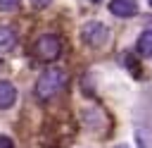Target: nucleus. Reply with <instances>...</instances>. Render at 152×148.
<instances>
[{
    "mask_svg": "<svg viewBox=\"0 0 152 148\" xmlns=\"http://www.w3.org/2000/svg\"><path fill=\"white\" fill-rule=\"evenodd\" d=\"M107 36H109V31H107L104 24H100V21H88V24L83 26V31H81L83 43H88V45H93V48L104 45V43H107Z\"/></svg>",
    "mask_w": 152,
    "mask_h": 148,
    "instance_id": "3",
    "label": "nucleus"
},
{
    "mask_svg": "<svg viewBox=\"0 0 152 148\" xmlns=\"http://www.w3.org/2000/svg\"><path fill=\"white\" fill-rule=\"evenodd\" d=\"M19 2H21V0H0V10H2V12H12V10L19 7Z\"/></svg>",
    "mask_w": 152,
    "mask_h": 148,
    "instance_id": "8",
    "label": "nucleus"
},
{
    "mask_svg": "<svg viewBox=\"0 0 152 148\" xmlns=\"http://www.w3.org/2000/svg\"><path fill=\"white\" fill-rule=\"evenodd\" d=\"M17 45V31L12 26H0V53H7Z\"/></svg>",
    "mask_w": 152,
    "mask_h": 148,
    "instance_id": "6",
    "label": "nucleus"
},
{
    "mask_svg": "<svg viewBox=\"0 0 152 148\" xmlns=\"http://www.w3.org/2000/svg\"><path fill=\"white\" fill-rule=\"evenodd\" d=\"M109 12L114 17H133L138 12V2L135 0H112L109 2Z\"/></svg>",
    "mask_w": 152,
    "mask_h": 148,
    "instance_id": "4",
    "label": "nucleus"
},
{
    "mask_svg": "<svg viewBox=\"0 0 152 148\" xmlns=\"http://www.w3.org/2000/svg\"><path fill=\"white\" fill-rule=\"evenodd\" d=\"M93 2H100V0H93Z\"/></svg>",
    "mask_w": 152,
    "mask_h": 148,
    "instance_id": "11",
    "label": "nucleus"
},
{
    "mask_svg": "<svg viewBox=\"0 0 152 148\" xmlns=\"http://www.w3.org/2000/svg\"><path fill=\"white\" fill-rule=\"evenodd\" d=\"M64 86H66V72L59 69V67H50V69H45L38 76V81H36V95L43 98V100H48V98L57 95Z\"/></svg>",
    "mask_w": 152,
    "mask_h": 148,
    "instance_id": "1",
    "label": "nucleus"
},
{
    "mask_svg": "<svg viewBox=\"0 0 152 148\" xmlns=\"http://www.w3.org/2000/svg\"><path fill=\"white\" fill-rule=\"evenodd\" d=\"M0 148H14L12 138H7V136H0Z\"/></svg>",
    "mask_w": 152,
    "mask_h": 148,
    "instance_id": "9",
    "label": "nucleus"
},
{
    "mask_svg": "<svg viewBox=\"0 0 152 148\" xmlns=\"http://www.w3.org/2000/svg\"><path fill=\"white\" fill-rule=\"evenodd\" d=\"M31 2H33L36 7H48V2H50V0H31Z\"/></svg>",
    "mask_w": 152,
    "mask_h": 148,
    "instance_id": "10",
    "label": "nucleus"
},
{
    "mask_svg": "<svg viewBox=\"0 0 152 148\" xmlns=\"http://www.w3.org/2000/svg\"><path fill=\"white\" fill-rule=\"evenodd\" d=\"M33 53H36V57H38V60H45V62L57 60V57H59V53H62V41H59L55 33H45V36H40V38L36 41Z\"/></svg>",
    "mask_w": 152,
    "mask_h": 148,
    "instance_id": "2",
    "label": "nucleus"
},
{
    "mask_svg": "<svg viewBox=\"0 0 152 148\" xmlns=\"http://www.w3.org/2000/svg\"><path fill=\"white\" fill-rule=\"evenodd\" d=\"M150 5H152V0H150Z\"/></svg>",
    "mask_w": 152,
    "mask_h": 148,
    "instance_id": "12",
    "label": "nucleus"
},
{
    "mask_svg": "<svg viewBox=\"0 0 152 148\" xmlns=\"http://www.w3.org/2000/svg\"><path fill=\"white\" fill-rule=\"evenodd\" d=\"M138 53L142 57H152V29L140 33V38H138Z\"/></svg>",
    "mask_w": 152,
    "mask_h": 148,
    "instance_id": "7",
    "label": "nucleus"
},
{
    "mask_svg": "<svg viewBox=\"0 0 152 148\" xmlns=\"http://www.w3.org/2000/svg\"><path fill=\"white\" fill-rule=\"evenodd\" d=\"M14 100H17V88L10 81H0V110L12 107Z\"/></svg>",
    "mask_w": 152,
    "mask_h": 148,
    "instance_id": "5",
    "label": "nucleus"
}]
</instances>
